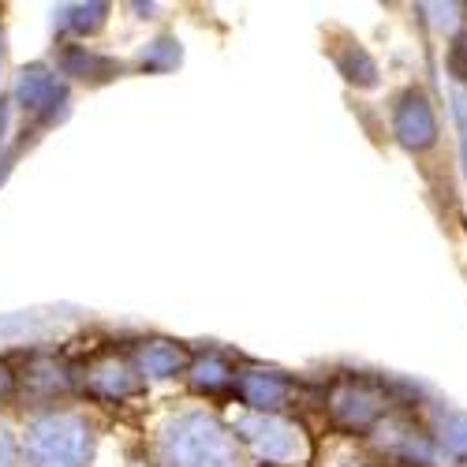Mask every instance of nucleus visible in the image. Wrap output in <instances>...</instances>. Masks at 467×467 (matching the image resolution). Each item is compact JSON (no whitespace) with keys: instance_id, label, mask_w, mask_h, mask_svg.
I'll list each match as a JSON object with an SVG mask.
<instances>
[{"instance_id":"obj_20","label":"nucleus","mask_w":467,"mask_h":467,"mask_svg":"<svg viewBox=\"0 0 467 467\" xmlns=\"http://www.w3.org/2000/svg\"><path fill=\"white\" fill-rule=\"evenodd\" d=\"M19 400V367L0 356V415H8V408Z\"/></svg>"},{"instance_id":"obj_9","label":"nucleus","mask_w":467,"mask_h":467,"mask_svg":"<svg viewBox=\"0 0 467 467\" xmlns=\"http://www.w3.org/2000/svg\"><path fill=\"white\" fill-rule=\"evenodd\" d=\"M19 400L26 411L75 400V367L49 348H30L26 363L19 367Z\"/></svg>"},{"instance_id":"obj_8","label":"nucleus","mask_w":467,"mask_h":467,"mask_svg":"<svg viewBox=\"0 0 467 467\" xmlns=\"http://www.w3.org/2000/svg\"><path fill=\"white\" fill-rule=\"evenodd\" d=\"M232 397L244 404V411H258V415H292V408L303 397V381L274 363H254L244 359L240 374H236V389Z\"/></svg>"},{"instance_id":"obj_4","label":"nucleus","mask_w":467,"mask_h":467,"mask_svg":"<svg viewBox=\"0 0 467 467\" xmlns=\"http://www.w3.org/2000/svg\"><path fill=\"white\" fill-rule=\"evenodd\" d=\"M240 445L247 449L251 463L258 467H303L315 456V441H310L306 426L292 415H258V411H240L232 419Z\"/></svg>"},{"instance_id":"obj_12","label":"nucleus","mask_w":467,"mask_h":467,"mask_svg":"<svg viewBox=\"0 0 467 467\" xmlns=\"http://www.w3.org/2000/svg\"><path fill=\"white\" fill-rule=\"evenodd\" d=\"M79 322V310L71 306H46V310H16V315L0 318V337L12 344H30V348H46L57 337L71 333Z\"/></svg>"},{"instance_id":"obj_3","label":"nucleus","mask_w":467,"mask_h":467,"mask_svg":"<svg viewBox=\"0 0 467 467\" xmlns=\"http://www.w3.org/2000/svg\"><path fill=\"white\" fill-rule=\"evenodd\" d=\"M415 389L419 385L385 378V374L348 370V374H337L329 381V389L322 393V415H326V422L333 426V431L367 441L393 411L419 404L422 393L415 400H408V393H415Z\"/></svg>"},{"instance_id":"obj_10","label":"nucleus","mask_w":467,"mask_h":467,"mask_svg":"<svg viewBox=\"0 0 467 467\" xmlns=\"http://www.w3.org/2000/svg\"><path fill=\"white\" fill-rule=\"evenodd\" d=\"M49 64L71 87H87V90H101L131 71V60H120V57H112L90 42H53Z\"/></svg>"},{"instance_id":"obj_23","label":"nucleus","mask_w":467,"mask_h":467,"mask_svg":"<svg viewBox=\"0 0 467 467\" xmlns=\"http://www.w3.org/2000/svg\"><path fill=\"white\" fill-rule=\"evenodd\" d=\"M0 12H5V8H0Z\"/></svg>"},{"instance_id":"obj_16","label":"nucleus","mask_w":467,"mask_h":467,"mask_svg":"<svg viewBox=\"0 0 467 467\" xmlns=\"http://www.w3.org/2000/svg\"><path fill=\"white\" fill-rule=\"evenodd\" d=\"M183 64V46L176 34H158L131 57V71L139 75H169Z\"/></svg>"},{"instance_id":"obj_17","label":"nucleus","mask_w":467,"mask_h":467,"mask_svg":"<svg viewBox=\"0 0 467 467\" xmlns=\"http://www.w3.org/2000/svg\"><path fill=\"white\" fill-rule=\"evenodd\" d=\"M419 12V19H422V26L431 30L438 42H445V46H452L456 42V34L467 26V5H419L415 8Z\"/></svg>"},{"instance_id":"obj_15","label":"nucleus","mask_w":467,"mask_h":467,"mask_svg":"<svg viewBox=\"0 0 467 467\" xmlns=\"http://www.w3.org/2000/svg\"><path fill=\"white\" fill-rule=\"evenodd\" d=\"M326 53H329L333 67L344 75V83H348V87H356V90H374V87L381 83L378 60L367 53V46L359 42V37L340 34V42H329Z\"/></svg>"},{"instance_id":"obj_19","label":"nucleus","mask_w":467,"mask_h":467,"mask_svg":"<svg viewBox=\"0 0 467 467\" xmlns=\"http://www.w3.org/2000/svg\"><path fill=\"white\" fill-rule=\"evenodd\" d=\"M0 467H23L19 422L12 415H0Z\"/></svg>"},{"instance_id":"obj_13","label":"nucleus","mask_w":467,"mask_h":467,"mask_svg":"<svg viewBox=\"0 0 467 467\" xmlns=\"http://www.w3.org/2000/svg\"><path fill=\"white\" fill-rule=\"evenodd\" d=\"M240 356L224 352V348L210 344V348H194V363L183 378L187 393L202 397V400H217V397H228L236 389V374H240Z\"/></svg>"},{"instance_id":"obj_1","label":"nucleus","mask_w":467,"mask_h":467,"mask_svg":"<svg viewBox=\"0 0 467 467\" xmlns=\"http://www.w3.org/2000/svg\"><path fill=\"white\" fill-rule=\"evenodd\" d=\"M150 467H251L232 422L206 404L172 408L153 422L146 441Z\"/></svg>"},{"instance_id":"obj_14","label":"nucleus","mask_w":467,"mask_h":467,"mask_svg":"<svg viewBox=\"0 0 467 467\" xmlns=\"http://www.w3.org/2000/svg\"><path fill=\"white\" fill-rule=\"evenodd\" d=\"M49 16H53L57 42H94L112 19V5H105V0H79V5H57Z\"/></svg>"},{"instance_id":"obj_2","label":"nucleus","mask_w":467,"mask_h":467,"mask_svg":"<svg viewBox=\"0 0 467 467\" xmlns=\"http://www.w3.org/2000/svg\"><path fill=\"white\" fill-rule=\"evenodd\" d=\"M105 419L79 400L34 408L19 419L23 467H94Z\"/></svg>"},{"instance_id":"obj_22","label":"nucleus","mask_w":467,"mask_h":467,"mask_svg":"<svg viewBox=\"0 0 467 467\" xmlns=\"http://www.w3.org/2000/svg\"><path fill=\"white\" fill-rule=\"evenodd\" d=\"M5 75H8V34L0 26V87H5Z\"/></svg>"},{"instance_id":"obj_21","label":"nucleus","mask_w":467,"mask_h":467,"mask_svg":"<svg viewBox=\"0 0 467 467\" xmlns=\"http://www.w3.org/2000/svg\"><path fill=\"white\" fill-rule=\"evenodd\" d=\"M449 49V79L452 83H467V26L456 34V42L445 46Z\"/></svg>"},{"instance_id":"obj_18","label":"nucleus","mask_w":467,"mask_h":467,"mask_svg":"<svg viewBox=\"0 0 467 467\" xmlns=\"http://www.w3.org/2000/svg\"><path fill=\"white\" fill-rule=\"evenodd\" d=\"M449 105H452V120H456V135H460V161H463V176H467V83L449 79Z\"/></svg>"},{"instance_id":"obj_7","label":"nucleus","mask_w":467,"mask_h":467,"mask_svg":"<svg viewBox=\"0 0 467 467\" xmlns=\"http://www.w3.org/2000/svg\"><path fill=\"white\" fill-rule=\"evenodd\" d=\"M146 381L135 370L128 348H105V352H94L83 367H75V397L83 404L98 408V404H116L124 408L131 400H139L146 393Z\"/></svg>"},{"instance_id":"obj_5","label":"nucleus","mask_w":467,"mask_h":467,"mask_svg":"<svg viewBox=\"0 0 467 467\" xmlns=\"http://www.w3.org/2000/svg\"><path fill=\"white\" fill-rule=\"evenodd\" d=\"M8 105L19 112L23 135H26V128L30 131H49V128H57L64 116L71 112V83L64 79V75L49 60L23 64L12 75Z\"/></svg>"},{"instance_id":"obj_6","label":"nucleus","mask_w":467,"mask_h":467,"mask_svg":"<svg viewBox=\"0 0 467 467\" xmlns=\"http://www.w3.org/2000/svg\"><path fill=\"white\" fill-rule=\"evenodd\" d=\"M389 135L415 161H426L441 146V116L422 83H404L389 98Z\"/></svg>"},{"instance_id":"obj_11","label":"nucleus","mask_w":467,"mask_h":467,"mask_svg":"<svg viewBox=\"0 0 467 467\" xmlns=\"http://www.w3.org/2000/svg\"><path fill=\"white\" fill-rule=\"evenodd\" d=\"M128 356L146 385H161V381L187 378V370L194 363V348L187 340H176L165 333H146V337L128 340Z\"/></svg>"}]
</instances>
